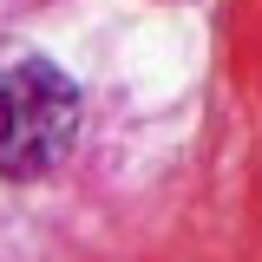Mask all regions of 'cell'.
<instances>
[{
	"label": "cell",
	"mask_w": 262,
	"mask_h": 262,
	"mask_svg": "<svg viewBox=\"0 0 262 262\" xmlns=\"http://www.w3.org/2000/svg\"><path fill=\"white\" fill-rule=\"evenodd\" d=\"M79 85L27 46H0V177L27 184L59 170L79 144Z\"/></svg>",
	"instance_id": "obj_1"
}]
</instances>
